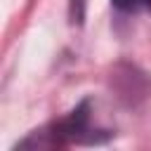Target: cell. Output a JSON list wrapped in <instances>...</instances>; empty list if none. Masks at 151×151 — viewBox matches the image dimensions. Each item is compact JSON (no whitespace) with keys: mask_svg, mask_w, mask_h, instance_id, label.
<instances>
[{"mask_svg":"<svg viewBox=\"0 0 151 151\" xmlns=\"http://www.w3.org/2000/svg\"><path fill=\"white\" fill-rule=\"evenodd\" d=\"M146 0H113V5L118 9H137L139 5H144Z\"/></svg>","mask_w":151,"mask_h":151,"instance_id":"cell-1","label":"cell"},{"mask_svg":"<svg viewBox=\"0 0 151 151\" xmlns=\"http://www.w3.org/2000/svg\"><path fill=\"white\" fill-rule=\"evenodd\" d=\"M144 5H146V7H149V9H151V0H146V2H144Z\"/></svg>","mask_w":151,"mask_h":151,"instance_id":"cell-2","label":"cell"}]
</instances>
